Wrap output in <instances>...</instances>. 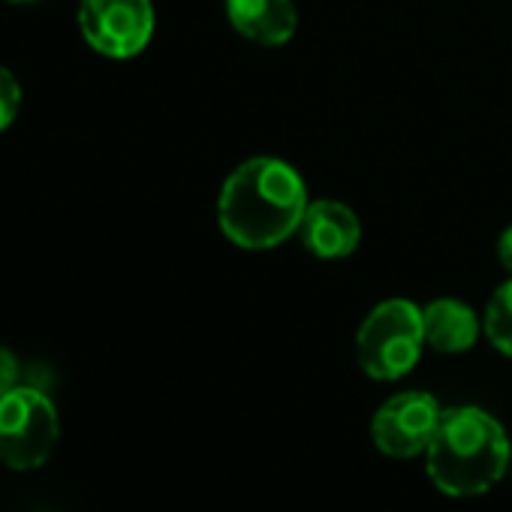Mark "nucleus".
<instances>
[{
  "instance_id": "obj_1",
  "label": "nucleus",
  "mask_w": 512,
  "mask_h": 512,
  "mask_svg": "<svg viewBox=\"0 0 512 512\" xmlns=\"http://www.w3.org/2000/svg\"><path fill=\"white\" fill-rule=\"evenodd\" d=\"M308 187L290 163L253 157L229 172L217 196L220 232L241 250H272L299 232Z\"/></svg>"
},
{
  "instance_id": "obj_2",
  "label": "nucleus",
  "mask_w": 512,
  "mask_h": 512,
  "mask_svg": "<svg viewBox=\"0 0 512 512\" xmlns=\"http://www.w3.org/2000/svg\"><path fill=\"white\" fill-rule=\"evenodd\" d=\"M512 464L506 428L482 407H449L425 449L428 479L446 497H476L491 491Z\"/></svg>"
},
{
  "instance_id": "obj_3",
  "label": "nucleus",
  "mask_w": 512,
  "mask_h": 512,
  "mask_svg": "<svg viewBox=\"0 0 512 512\" xmlns=\"http://www.w3.org/2000/svg\"><path fill=\"white\" fill-rule=\"evenodd\" d=\"M425 350L422 308L407 299L380 302L356 332L359 368L380 383L410 374Z\"/></svg>"
},
{
  "instance_id": "obj_4",
  "label": "nucleus",
  "mask_w": 512,
  "mask_h": 512,
  "mask_svg": "<svg viewBox=\"0 0 512 512\" xmlns=\"http://www.w3.org/2000/svg\"><path fill=\"white\" fill-rule=\"evenodd\" d=\"M61 422L52 398L34 386H13L0 395V461L13 470L46 464L58 446Z\"/></svg>"
},
{
  "instance_id": "obj_5",
  "label": "nucleus",
  "mask_w": 512,
  "mask_h": 512,
  "mask_svg": "<svg viewBox=\"0 0 512 512\" xmlns=\"http://www.w3.org/2000/svg\"><path fill=\"white\" fill-rule=\"evenodd\" d=\"M151 0H79V31L85 43L112 61L142 55L154 37Z\"/></svg>"
},
{
  "instance_id": "obj_6",
  "label": "nucleus",
  "mask_w": 512,
  "mask_h": 512,
  "mask_svg": "<svg viewBox=\"0 0 512 512\" xmlns=\"http://www.w3.org/2000/svg\"><path fill=\"white\" fill-rule=\"evenodd\" d=\"M443 407L434 395L407 389L380 404V410L371 419V437L374 446L389 458H416L425 455Z\"/></svg>"
},
{
  "instance_id": "obj_7",
  "label": "nucleus",
  "mask_w": 512,
  "mask_h": 512,
  "mask_svg": "<svg viewBox=\"0 0 512 512\" xmlns=\"http://www.w3.org/2000/svg\"><path fill=\"white\" fill-rule=\"evenodd\" d=\"M299 235L302 244L320 260H344L362 241V223L350 205L338 199H317L308 202Z\"/></svg>"
},
{
  "instance_id": "obj_8",
  "label": "nucleus",
  "mask_w": 512,
  "mask_h": 512,
  "mask_svg": "<svg viewBox=\"0 0 512 512\" xmlns=\"http://www.w3.org/2000/svg\"><path fill=\"white\" fill-rule=\"evenodd\" d=\"M226 19L256 46H284L299 28L296 0H226Z\"/></svg>"
},
{
  "instance_id": "obj_9",
  "label": "nucleus",
  "mask_w": 512,
  "mask_h": 512,
  "mask_svg": "<svg viewBox=\"0 0 512 512\" xmlns=\"http://www.w3.org/2000/svg\"><path fill=\"white\" fill-rule=\"evenodd\" d=\"M422 329H425V347L455 356L467 353L482 332V320L476 311L458 299H437L422 308Z\"/></svg>"
},
{
  "instance_id": "obj_10",
  "label": "nucleus",
  "mask_w": 512,
  "mask_h": 512,
  "mask_svg": "<svg viewBox=\"0 0 512 512\" xmlns=\"http://www.w3.org/2000/svg\"><path fill=\"white\" fill-rule=\"evenodd\" d=\"M482 329H485V338L491 341V347L512 359V278L506 284H500L494 290V296L488 299Z\"/></svg>"
},
{
  "instance_id": "obj_11",
  "label": "nucleus",
  "mask_w": 512,
  "mask_h": 512,
  "mask_svg": "<svg viewBox=\"0 0 512 512\" xmlns=\"http://www.w3.org/2000/svg\"><path fill=\"white\" fill-rule=\"evenodd\" d=\"M22 109V85L13 70L0 67V133H4Z\"/></svg>"
},
{
  "instance_id": "obj_12",
  "label": "nucleus",
  "mask_w": 512,
  "mask_h": 512,
  "mask_svg": "<svg viewBox=\"0 0 512 512\" xmlns=\"http://www.w3.org/2000/svg\"><path fill=\"white\" fill-rule=\"evenodd\" d=\"M13 386H19V362L4 344H0V395H7Z\"/></svg>"
},
{
  "instance_id": "obj_13",
  "label": "nucleus",
  "mask_w": 512,
  "mask_h": 512,
  "mask_svg": "<svg viewBox=\"0 0 512 512\" xmlns=\"http://www.w3.org/2000/svg\"><path fill=\"white\" fill-rule=\"evenodd\" d=\"M497 260L500 266L506 269V275L512 278V226H506L500 232V241H497Z\"/></svg>"
},
{
  "instance_id": "obj_14",
  "label": "nucleus",
  "mask_w": 512,
  "mask_h": 512,
  "mask_svg": "<svg viewBox=\"0 0 512 512\" xmlns=\"http://www.w3.org/2000/svg\"><path fill=\"white\" fill-rule=\"evenodd\" d=\"M13 4H34V0H13Z\"/></svg>"
},
{
  "instance_id": "obj_15",
  "label": "nucleus",
  "mask_w": 512,
  "mask_h": 512,
  "mask_svg": "<svg viewBox=\"0 0 512 512\" xmlns=\"http://www.w3.org/2000/svg\"><path fill=\"white\" fill-rule=\"evenodd\" d=\"M509 476H512V464H509Z\"/></svg>"
}]
</instances>
